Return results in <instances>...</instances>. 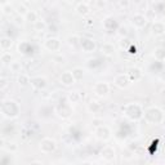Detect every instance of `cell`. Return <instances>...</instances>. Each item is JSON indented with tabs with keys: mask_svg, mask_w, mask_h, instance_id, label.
I'll return each mask as SVG.
<instances>
[{
	"mask_svg": "<svg viewBox=\"0 0 165 165\" xmlns=\"http://www.w3.org/2000/svg\"><path fill=\"white\" fill-rule=\"evenodd\" d=\"M123 112L126 117H129L130 120H139L142 116H143V110H142V106L138 103H128L123 107Z\"/></svg>",
	"mask_w": 165,
	"mask_h": 165,
	"instance_id": "cell-1",
	"label": "cell"
},
{
	"mask_svg": "<svg viewBox=\"0 0 165 165\" xmlns=\"http://www.w3.org/2000/svg\"><path fill=\"white\" fill-rule=\"evenodd\" d=\"M2 112L3 116L9 117V119H13L17 117L19 114V107L14 101H10V100H4L2 103Z\"/></svg>",
	"mask_w": 165,
	"mask_h": 165,
	"instance_id": "cell-2",
	"label": "cell"
},
{
	"mask_svg": "<svg viewBox=\"0 0 165 165\" xmlns=\"http://www.w3.org/2000/svg\"><path fill=\"white\" fill-rule=\"evenodd\" d=\"M145 117L151 124H161L164 120V114L159 107H151V108L146 110Z\"/></svg>",
	"mask_w": 165,
	"mask_h": 165,
	"instance_id": "cell-3",
	"label": "cell"
},
{
	"mask_svg": "<svg viewBox=\"0 0 165 165\" xmlns=\"http://www.w3.org/2000/svg\"><path fill=\"white\" fill-rule=\"evenodd\" d=\"M39 148L44 153H52V152H54L57 150V143H56V141L52 139V138H44L40 142Z\"/></svg>",
	"mask_w": 165,
	"mask_h": 165,
	"instance_id": "cell-4",
	"label": "cell"
},
{
	"mask_svg": "<svg viewBox=\"0 0 165 165\" xmlns=\"http://www.w3.org/2000/svg\"><path fill=\"white\" fill-rule=\"evenodd\" d=\"M94 136L97 139L100 141H107L111 138V130H110V128L105 126V125H100L97 126V129L94 130Z\"/></svg>",
	"mask_w": 165,
	"mask_h": 165,
	"instance_id": "cell-5",
	"label": "cell"
},
{
	"mask_svg": "<svg viewBox=\"0 0 165 165\" xmlns=\"http://www.w3.org/2000/svg\"><path fill=\"white\" fill-rule=\"evenodd\" d=\"M114 84L120 88V89H124V88H128L129 84H130V79H129V76L128 74H119L115 76V79H114Z\"/></svg>",
	"mask_w": 165,
	"mask_h": 165,
	"instance_id": "cell-6",
	"label": "cell"
},
{
	"mask_svg": "<svg viewBox=\"0 0 165 165\" xmlns=\"http://www.w3.org/2000/svg\"><path fill=\"white\" fill-rule=\"evenodd\" d=\"M30 83L32 86H34V89H38V90L45 89L47 85H48V81L44 76H35V78H31Z\"/></svg>",
	"mask_w": 165,
	"mask_h": 165,
	"instance_id": "cell-7",
	"label": "cell"
},
{
	"mask_svg": "<svg viewBox=\"0 0 165 165\" xmlns=\"http://www.w3.org/2000/svg\"><path fill=\"white\" fill-rule=\"evenodd\" d=\"M44 45H45V48L50 52H58L61 49V40L57 38H49L45 40Z\"/></svg>",
	"mask_w": 165,
	"mask_h": 165,
	"instance_id": "cell-8",
	"label": "cell"
},
{
	"mask_svg": "<svg viewBox=\"0 0 165 165\" xmlns=\"http://www.w3.org/2000/svg\"><path fill=\"white\" fill-rule=\"evenodd\" d=\"M147 23V18L145 17V14L142 13H137L131 17V25H133L136 28H143Z\"/></svg>",
	"mask_w": 165,
	"mask_h": 165,
	"instance_id": "cell-9",
	"label": "cell"
},
{
	"mask_svg": "<svg viewBox=\"0 0 165 165\" xmlns=\"http://www.w3.org/2000/svg\"><path fill=\"white\" fill-rule=\"evenodd\" d=\"M110 92V85L105 81H100V83H97L94 85V93L97 95H100V97H105Z\"/></svg>",
	"mask_w": 165,
	"mask_h": 165,
	"instance_id": "cell-10",
	"label": "cell"
},
{
	"mask_svg": "<svg viewBox=\"0 0 165 165\" xmlns=\"http://www.w3.org/2000/svg\"><path fill=\"white\" fill-rule=\"evenodd\" d=\"M80 45L85 53H92L95 49V43L92 39H86V38L80 39Z\"/></svg>",
	"mask_w": 165,
	"mask_h": 165,
	"instance_id": "cell-11",
	"label": "cell"
},
{
	"mask_svg": "<svg viewBox=\"0 0 165 165\" xmlns=\"http://www.w3.org/2000/svg\"><path fill=\"white\" fill-rule=\"evenodd\" d=\"M101 156L103 160L106 161H114L116 155H115V148L111 146H106L102 151H101Z\"/></svg>",
	"mask_w": 165,
	"mask_h": 165,
	"instance_id": "cell-12",
	"label": "cell"
},
{
	"mask_svg": "<svg viewBox=\"0 0 165 165\" xmlns=\"http://www.w3.org/2000/svg\"><path fill=\"white\" fill-rule=\"evenodd\" d=\"M75 81H76V79L74 78L72 71H64V72H62V75H61V83L63 85L71 86V85L75 84Z\"/></svg>",
	"mask_w": 165,
	"mask_h": 165,
	"instance_id": "cell-13",
	"label": "cell"
},
{
	"mask_svg": "<svg viewBox=\"0 0 165 165\" xmlns=\"http://www.w3.org/2000/svg\"><path fill=\"white\" fill-rule=\"evenodd\" d=\"M151 31H152V35H153V36H161V35L165 34V25L162 23V22L155 21V22L152 23Z\"/></svg>",
	"mask_w": 165,
	"mask_h": 165,
	"instance_id": "cell-14",
	"label": "cell"
},
{
	"mask_svg": "<svg viewBox=\"0 0 165 165\" xmlns=\"http://www.w3.org/2000/svg\"><path fill=\"white\" fill-rule=\"evenodd\" d=\"M126 74L129 76L130 81H137V80L142 79V71L138 67H129Z\"/></svg>",
	"mask_w": 165,
	"mask_h": 165,
	"instance_id": "cell-15",
	"label": "cell"
},
{
	"mask_svg": "<svg viewBox=\"0 0 165 165\" xmlns=\"http://www.w3.org/2000/svg\"><path fill=\"white\" fill-rule=\"evenodd\" d=\"M57 112H58V115H59L62 119L70 117V116H71V108H70L69 103H62V105H59V107H58V110H57Z\"/></svg>",
	"mask_w": 165,
	"mask_h": 165,
	"instance_id": "cell-16",
	"label": "cell"
},
{
	"mask_svg": "<svg viewBox=\"0 0 165 165\" xmlns=\"http://www.w3.org/2000/svg\"><path fill=\"white\" fill-rule=\"evenodd\" d=\"M90 12V9H89V5H88L86 3H80L76 5V13H78L79 16H86V14H89Z\"/></svg>",
	"mask_w": 165,
	"mask_h": 165,
	"instance_id": "cell-17",
	"label": "cell"
},
{
	"mask_svg": "<svg viewBox=\"0 0 165 165\" xmlns=\"http://www.w3.org/2000/svg\"><path fill=\"white\" fill-rule=\"evenodd\" d=\"M12 45H13V40L9 36H3L2 40H0V48H2V50H8L12 48Z\"/></svg>",
	"mask_w": 165,
	"mask_h": 165,
	"instance_id": "cell-18",
	"label": "cell"
},
{
	"mask_svg": "<svg viewBox=\"0 0 165 165\" xmlns=\"http://www.w3.org/2000/svg\"><path fill=\"white\" fill-rule=\"evenodd\" d=\"M81 100V94L78 90H72L67 94V101L69 103H78Z\"/></svg>",
	"mask_w": 165,
	"mask_h": 165,
	"instance_id": "cell-19",
	"label": "cell"
},
{
	"mask_svg": "<svg viewBox=\"0 0 165 165\" xmlns=\"http://www.w3.org/2000/svg\"><path fill=\"white\" fill-rule=\"evenodd\" d=\"M101 52L105 54V56H112L114 52H115V47L111 43H105L101 47Z\"/></svg>",
	"mask_w": 165,
	"mask_h": 165,
	"instance_id": "cell-20",
	"label": "cell"
},
{
	"mask_svg": "<svg viewBox=\"0 0 165 165\" xmlns=\"http://www.w3.org/2000/svg\"><path fill=\"white\" fill-rule=\"evenodd\" d=\"M25 19L27 22H30V23H35V22L38 21V13L34 12V10H28L27 14L25 16Z\"/></svg>",
	"mask_w": 165,
	"mask_h": 165,
	"instance_id": "cell-21",
	"label": "cell"
},
{
	"mask_svg": "<svg viewBox=\"0 0 165 165\" xmlns=\"http://www.w3.org/2000/svg\"><path fill=\"white\" fill-rule=\"evenodd\" d=\"M153 57L157 61H164L165 59V49L164 48H156L153 50Z\"/></svg>",
	"mask_w": 165,
	"mask_h": 165,
	"instance_id": "cell-22",
	"label": "cell"
},
{
	"mask_svg": "<svg viewBox=\"0 0 165 165\" xmlns=\"http://www.w3.org/2000/svg\"><path fill=\"white\" fill-rule=\"evenodd\" d=\"M72 74H74V78L76 79V81H80L84 78V70L81 67H75L72 70Z\"/></svg>",
	"mask_w": 165,
	"mask_h": 165,
	"instance_id": "cell-23",
	"label": "cell"
},
{
	"mask_svg": "<svg viewBox=\"0 0 165 165\" xmlns=\"http://www.w3.org/2000/svg\"><path fill=\"white\" fill-rule=\"evenodd\" d=\"M30 81H31V79L28 78V75H26V74H19V75H18V84H19V85L26 86Z\"/></svg>",
	"mask_w": 165,
	"mask_h": 165,
	"instance_id": "cell-24",
	"label": "cell"
},
{
	"mask_svg": "<svg viewBox=\"0 0 165 165\" xmlns=\"http://www.w3.org/2000/svg\"><path fill=\"white\" fill-rule=\"evenodd\" d=\"M100 108H101V106H100V103H98L97 101H90L89 103H88V110H89L90 112H93V114L100 111Z\"/></svg>",
	"mask_w": 165,
	"mask_h": 165,
	"instance_id": "cell-25",
	"label": "cell"
},
{
	"mask_svg": "<svg viewBox=\"0 0 165 165\" xmlns=\"http://www.w3.org/2000/svg\"><path fill=\"white\" fill-rule=\"evenodd\" d=\"M67 44L70 47H76L78 44H80V38L78 35H71L67 38Z\"/></svg>",
	"mask_w": 165,
	"mask_h": 165,
	"instance_id": "cell-26",
	"label": "cell"
},
{
	"mask_svg": "<svg viewBox=\"0 0 165 165\" xmlns=\"http://www.w3.org/2000/svg\"><path fill=\"white\" fill-rule=\"evenodd\" d=\"M12 62H13V57L10 56V53L4 52V53L2 54V63H3V64H10Z\"/></svg>",
	"mask_w": 165,
	"mask_h": 165,
	"instance_id": "cell-27",
	"label": "cell"
},
{
	"mask_svg": "<svg viewBox=\"0 0 165 165\" xmlns=\"http://www.w3.org/2000/svg\"><path fill=\"white\" fill-rule=\"evenodd\" d=\"M34 28L36 31H44V30L47 28V25H45V22H44V21H39L38 19L35 23H34Z\"/></svg>",
	"mask_w": 165,
	"mask_h": 165,
	"instance_id": "cell-28",
	"label": "cell"
},
{
	"mask_svg": "<svg viewBox=\"0 0 165 165\" xmlns=\"http://www.w3.org/2000/svg\"><path fill=\"white\" fill-rule=\"evenodd\" d=\"M16 9H17V13H18V14H21V16H26V14H27V12H28L25 4H19V5H17V8H16Z\"/></svg>",
	"mask_w": 165,
	"mask_h": 165,
	"instance_id": "cell-29",
	"label": "cell"
},
{
	"mask_svg": "<svg viewBox=\"0 0 165 165\" xmlns=\"http://www.w3.org/2000/svg\"><path fill=\"white\" fill-rule=\"evenodd\" d=\"M4 147H5L7 151H9V152H16V151L18 150V147H17L16 143H7V145H4Z\"/></svg>",
	"mask_w": 165,
	"mask_h": 165,
	"instance_id": "cell-30",
	"label": "cell"
},
{
	"mask_svg": "<svg viewBox=\"0 0 165 165\" xmlns=\"http://www.w3.org/2000/svg\"><path fill=\"white\" fill-rule=\"evenodd\" d=\"M25 16H21V14H18L16 18H14V22H16V25L17 26H22V25H23L25 23Z\"/></svg>",
	"mask_w": 165,
	"mask_h": 165,
	"instance_id": "cell-31",
	"label": "cell"
},
{
	"mask_svg": "<svg viewBox=\"0 0 165 165\" xmlns=\"http://www.w3.org/2000/svg\"><path fill=\"white\" fill-rule=\"evenodd\" d=\"M9 66H10V70L13 72H18L21 70V63H18V62H12Z\"/></svg>",
	"mask_w": 165,
	"mask_h": 165,
	"instance_id": "cell-32",
	"label": "cell"
},
{
	"mask_svg": "<svg viewBox=\"0 0 165 165\" xmlns=\"http://www.w3.org/2000/svg\"><path fill=\"white\" fill-rule=\"evenodd\" d=\"M10 12H12V8H10V5H3V13L4 14H10Z\"/></svg>",
	"mask_w": 165,
	"mask_h": 165,
	"instance_id": "cell-33",
	"label": "cell"
},
{
	"mask_svg": "<svg viewBox=\"0 0 165 165\" xmlns=\"http://www.w3.org/2000/svg\"><path fill=\"white\" fill-rule=\"evenodd\" d=\"M120 7L121 8H125V9H128L129 8V0H120Z\"/></svg>",
	"mask_w": 165,
	"mask_h": 165,
	"instance_id": "cell-34",
	"label": "cell"
},
{
	"mask_svg": "<svg viewBox=\"0 0 165 165\" xmlns=\"http://www.w3.org/2000/svg\"><path fill=\"white\" fill-rule=\"evenodd\" d=\"M119 34L121 35V36H123V35L125 36V35L128 34V31H126V27H120V28H119Z\"/></svg>",
	"mask_w": 165,
	"mask_h": 165,
	"instance_id": "cell-35",
	"label": "cell"
},
{
	"mask_svg": "<svg viewBox=\"0 0 165 165\" xmlns=\"http://www.w3.org/2000/svg\"><path fill=\"white\" fill-rule=\"evenodd\" d=\"M92 123H93V125H94V126H100V125H101V123H102V120H101V119H94Z\"/></svg>",
	"mask_w": 165,
	"mask_h": 165,
	"instance_id": "cell-36",
	"label": "cell"
},
{
	"mask_svg": "<svg viewBox=\"0 0 165 165\" xmlns=\"http://www.w3.org/2000/svg\"><path fill=\"white\" fill-rule=\"evenodd\" d=\"M131 156H133V155H131V152H130V151H126V152H125V155L123 153V157H125V159H130Z\"/></svg>",
	"mask_w": 165,
	"mask_h": 165,
	"instance_id": "cell-37",
	"label": "cell"
},
{
	"mask_svg": "<svg viewBox=\"0 0 165 165\" xmlns=\"http://www.w3.org/2000/svg\"><path fill=\"white\" fill-rule=\"evenodd\" d=\"M5 85H7V80L5 79H2V88H3V89L5 88Z\"/></svg>",
	"mask_w": 165,
	"mask_h": 165,
	"instance_id": "cell-38",
	"label": "cell"
},
{
	"mask_svg": "<svg viewBox=\"0 0 165 165\" xmlns=\"http://www.w3.org/2000/svg\"><path fill=\"white\" fill-rule=\"evenodd\" d=\"M160 79H161V81H162V83H165V71H164V72L161 74V76H160Z\"/></svg>",
	"mask_w": 165,
	"mask_h": 165,
	"instance_id": "cell-39",
	"label": "cell"
},
{
	"mask_svg": "<svg viewBox=\"0 0 165 165\" xmlns=\"http://www.w3.org/2000/svg\"><path fill=\"white\" fill-rule=\"evenodd\" d=\"M8 4V0H2V5H7Z\"/></svg>",
	"mask_w": 165,
	"mask_h": 165,
	"instance_id": "cell-40",
	"label": "cell"
},
{
	"mask_svg": "<svg viewBox=\"0 0 165 165\" xmlns=\"http://www.w3.org/2000/svg\"><path fill=\"white\" fill-rule=\"evenodd\" d=\"M66 2H67V3H74L75 0H66Z\"/></svg>",
	"mask_w": 165,
	"mask_h": 165,
	"instance_id": "cell-41",
	"label": "cell"
},
{
	"mask_svg": "<svg viewBox=\"0 0 165 165\" xmlns=\"http://www.w3.org/2000/svg\"><path fill=\"white\" fill-rule=\"evenodd\" d=\"M34 2H38V3H40V2H44V0H34Z\"/></svg>",
	"mask_w": 165,
	"mask_h": 165,
	"instance_id": "cell-42",
	"label": "cell"
},
{
	"mask_svg": "<svg viewBox=\"0 0 165 165\" xmlns=\"http://www.w3.org/2000/svg\"><path fill=\"white\" fill-rule=\"evenodd\" d=\"M162 63H164V66H165V59H164V61H162Z\"/></svg>",
	"mask_w": 165,
	"mask_h": 165,
	"instance_id": "cell-43",
	"label": "cell"
},
{
	"mask_svg": "<svg viewBox=\"0 0 165 165\" xmlns=\"http://www.w3.org/2000/svg\"><path fill=\"white\" fill-rule=\"evenodd\" d=\"M155 2H160V0H155Z\"/></svg>",
	"mask_w": 165,
	"mask_h": 165,
	"instance_id": "cell-44",
	"label": "cell"
}]
</instances>
